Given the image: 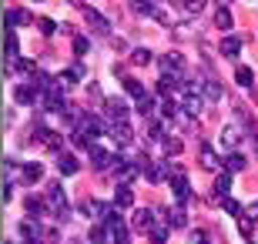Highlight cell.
Wrapping results in <instances>:
<instances>
[{"mask_svg":"<svg viewBox=\"0 0 258 244\" xmlns=\"http://www.w3.org/2000/svg\"><path fill=\"white\" fill-rule=\"evenodd\" d=\"M84 214L87 217H97V221H101V217L107 221V217H111V211H107L104 201H87V204H84Z\"/></svg>","mask_w":258,"mask_h":244,"instance_id":"cell-17","label":"cell"},{"mask_svg":"<svg viewBox=\"0 0 258 244\" xmlns=\"http://www.w3.org/2000/svg\"><path fill=\"white\" fill-rule=\"evenodd\" d=\"M20 174H24V181H27V184H34V181L44 178V168L34 160V164H24V168H20Z\"/></svg>","mask_w":258,"mask_h":244,"instance_id":"cell-21","label":"cell"},{"mask_svg":"<svg viewBox=\"0 0 258 244\" xmlns=\"http://www.w3.org/2000/svg\"><path fill=\"white\" fill-rule=\"evenodd\" d=\"M138 174H141V164H127L124 157H117V164H114V181L121 184V188H127Z\"/></svg>","mask_w":258,"mask_h":244,"instance_id":"cell-2","label":"cell"},{"mask_svg":"<svg viewBox=\"0 0 258 244\" xmlns=\"http://www.w3.org/2000/svg\"><path fill=\"white\" fill-rule=\"evenodd\" d=\"M168 217H171V227H184V224H188V214H184V207H181V204L171 207V214H168Z\"/></svg>","mask_w":258,"mask_h":244,"instance_id":"cell-33","label":"cell"},{"mask_svg":"<svg viewBox=\"0 0 258 244\" xmlns=\"http://www.w3.org/2000/svg\"><path fill=\"white\" fill-rule=\"evenodd\" d=\"M181 137H164V154H168V157H178V154H181Z\"/></svg>","mask_w":258,"mask_h":244,"instance_id":"cell-31","label":"cell"},{"mask_svg":"<svg viewBox=\"0 0 258 244\" xmlns=\"http://www.w3.org/2000/svg\"><path fill=\"white\" fill-rule=\"evenodd\" d=\"M87 47H91V44H87L84 37H77V40H74V54H77V57H84V54H87Z\"/></svg>","mask_w":258,"mask_h":244,"instance_id":"cell-41","label":"cell"},{"mask_svg":"<svg viewBox=\"0 0 258 244\" xmlns=\"http://www.w3.org/2000/svg\"><path fill=\"white\" fill-rule=\"evenodd\" d=\"M111 237H107L104 227H91V244H107Z\"/></svg>","mask_w":258,"mask_h":244,"instance_id":"cell-38","label":"cell"},{"mask_svg":"<svg viewBox=\"0 0 258 244\" xmlns=\"http://www.w3.org/2000/svg\"><path fill=\"white\" fill-rule=\"evenodd\" d=\"M228 191H231V174H228V171H221L218 178H215V194L228 197Z\"/></svg>","mask_w":258,"mask_h":244,"instance_id":"cell-25","label":"cell"},{"mask_svg":"<svg viewBox=\"0 0 258 244\" xmlns=\"http://www.w3.org/2000/svg\"><path fill=\"white\" fill-rule=\"evenodd\" d=\"M235 80H238L241 87H251V84H255V74H251V67H238V70H235Z\"/></svg>","mask_w":258,"mask_h":244,"instance_id":"cell-32","label":"cell"},{"mask_svg":"<svg viewBox=\"0 0 258 244\" xmlns=\"http://www.w3.org/2000/svg\"><path fill=\"white\" fill-rule=\"evenodd\" d=\"M24 207H27V214L37 217L40 211H44V201H40V197H27V201H24Z\"/></svg>","mask_w":258,"mask_h":244,"instance_id":"cell-35","label":"cell"},{"mask_svg":"<svg viewBox=\"0 0 258 244\" xmlns=\"http://www.w3.org/2000/svg\"><path fill=\"white\" fill-rule=\"evenodd\" d=\"M114 204H117V207H131V204H134L131 188H117V191H114Z\"/></svg>","mask_w":258,"mask_h":244,"instance_id":"cell-28","label":"cell"},{"mask_svg":"<svg viewBox=\"0 0 258 244\" xmlns=\"http://www.w3.org/2000/svg\"><path fill=\"white\" fill-rule=\"evenodd\" d=\"M181 10H184V14H198L201 4H198V0H195V4H181Z\"/></svg>","mask_w":258,"mask_h":244,"instance_id":"cell-43","label":"cell"},{"mask_svg":"<svg viewBox=\"0 0 258 244\" xmlns=\"http://www.w3.org/2000/svg\"><path fill=\"white\" fill-rule=\"evenodd\" d=\"M107 114H111L114 121H127V107L121 101H107Z\"/></svg>","mask_w":258,"mask_h":244,"instance_id":"cell-29","label":"cell"},{"mask_svg":"<svg viewBox=\"0 0 258 244\" xmlns=\"http://www.w3.org/2000/svg\"><path fill=\"white\" fill-rule=\"evenodd\" d=\"M20 234L27 237V241H37V237H40V234H47V231H44L37 221H20Z\"/></svg>","mask_w":258,"mask_h":244,"instance_id":"cell-20","label":"cell"},{"mask_svg":"<svg viewBox=\"0 0 258 244\" xmlns=\"http://www.w3.org/2000/svg\"><path fill=\"white\" fill-rule=\"evenodd\" d=\"M198 154H201V168H205V171H218V154H215V147H211V144H201V150H198Z\"/></svg>","mask_w":258,"mask_h":244,"instance_id":"cell-13","label":"cell"},{"mask_svg":"<svg viewBox=\"0 0 258 244\" xmlns=\"http://www.w3.org/2000/svg\"><path fill=\"white\" fill-rule=\"evenodd\" d=\"M124 87H127V94H131L138 104H141V101H148V94H144V87L138 84V80H131V77H127V80H124Z\"/></svg>","mask_w":258,"mask_h":244,"instance_id":"cell-30","label":"cell"},{"mask_svg":"<svg viewBox=\"0 0 258 244\" xmlns=\"http://www.w3.org/2000/svg\"><path fill=\"white\" fill-rule=\"evenodd\" d=\"M57 171H60V174H67V178H71V174H77V157L60 150V154H57Z\"/></svg>","mask_w":258,"mask_h":244,"instance_id":"cell-18","label":"cell"},{"mask_svg":"<svg viewBox=\"0 0 258 244\" xmlns=\"http://www.w3.org/2000/svg\"><path fill=\"white\" fill-rule=\"evenodd\" d=\"M134 10H138V14H144V17H154V20H161V24H168V17H164L154 4H134Z\"/></svg>","mask_w":258,"mask_h":244,"instance_id":"cell-23","label":"cell"},{"mask_svg":"<svg viewBox=\"0 0 258 244\" xmlns=\"http://www.w3.org/2000/svg\"><path fill=\"white\" fill-rule=\"evenodd\" d=\"M201 114V97H184L181 101V117L184 121H195Z\"/></svg>","mask_w":258,"mask_h":244,"instance_id":"cell-15","label":"cell"},{"mask_svg":"<svg viewBox=\"0 0 258 244\" xmlns=\"http://www.w3.org/2000/svg\"><path fill=\"white\" fill-rule=\"evenodd\" d=\"M241 137H245V131H241L238 124H225V127H221V144H225V147L228 150H235L241 144Z\"/></svg>","mask_w":258,"mask_h":244,"instance_id":"cell-7","label":"cell"},{"mask_svg":"<svg viewBox=\"0 0 258 244\" xmlns=\"http://www.w3.org/2000/svg\"><path fill=\"white\" fill-rule=\"evenodd\" d=\"M231 24H235V20H231V10L228 7L215 10V27H218V30H231Z\"/></svg>","mask_w":258,"mask_h":244,"instance_id":"cell-22","label":"cell"},{"mask_svg":"<svg viewBox=\"0 0 258 244\" xmlns=\"http://www.w3.org/2000/svg\"><path fill=\"white\" fill-rule=\"evenodd\" d=\"M191 244H211V241L205 237V231H195V234H191Z\"/></svg>","mask_w":258,"mask_h":244,"instance_id":"cell-42","label":"cell"},{"mask_svg":"<svg viewBox=\"0 0 258 244\" xmlns=\"http://www.w3.org/2000/svg\"><path fill=\"white\" fill-rule=\"evenodd\" d=\"M4 20H7V27H20V24H30V14H27V10H20V7H14V10L4 14Z\"/></svg>","mask_w":258,"mask_h":244,"instance_id":"cell-19","label":"cell"},{"mask_svg":"<svg viewBox=\"0 0 258 244\" xmlns=\"http://www.w3.org/2000/svg\"><path fill=\"white\" fill-rule=\"evenodd\" d=\"M144 178L151 181V184H161L168 178V164H144Z\"/></svg>","mask_w":258,"mask_h":244,"instance_id":"cell-16","label":"cell"},{"mask_svg":"<svg viewBox=\"0 0 258 244\" xmlns=\"http://www.w3.org/2000/svg\"><path fill=\"white\" fill-rule=\"evenodd\" d=\"M81 131H87L91 137H101V134H107V131H111V124H107V121H101L97 114H87V117H84V124H81Z\"/></svg>","mask_w":258,"mask_h":244,"instance_id":"cell-6","label":"cell"},{"mask_svg":"<svg viewBox=\"0 0 258 244\" xmlns=\"http://www.w3.org/2000/svg\"><path fill=\"white\" fill-rule=\"evenodd\" d=\"M251 221H258V201L251 204Z\"/></svg>","mask_w":258,"mask_h":244,"instance_id":"cell-44","label":"cell"},{"mask_svg":"<svg viewBox=\"0 0 258 244\" xmlns=\"http://www.w3.org/2000/svg\"><path fill=\"white\" fill-rule=\"evenodd\" d=\"M131 60H134V64H138V67H144V64H151V50H134V54H131Z\"/></svg>","mask_w":258,"mask_h":244,"instance_id":"cell-37","label":"cell"},{"mask_svg":"<svg viewBox=\"0 0 258 244\" xmlns=\"http://www.w3.org/2000/svg\"><path fill=\"white\" fill-rule=\"evenodd\" d=\"M107 134H111L117 144H131V137H134V131H131V124H127V121H114Z\"/></svg>","mask_w":258,"mask_h":244,"instance_id":"cell-9","label":"cell"},{"mask_svg":"<svg viewBox=\"0 0 258 244\" xmlns=\"http://www.w3.org/2000/svg\"><path fill=\"white\" fill-rule=\"evenodd\" d=\"M221 207H225V214H231V217H241V204H238V201H231V197H225V201H221Z\"/></svg>","mask_w":258,"mask_h":244,"instance_id":"cell-36","label":"cell"},{"mask_svg":"<svg viewBox=\"0 0 258 244\" xmlns=\"http://www.w3.org/2000/svg\"><path fill=\"white\" fill-rule=\"evenodd\" d=\"M241 47H245V37H225V40H221V54L231 57V60L241 54Z\"/></svg>","mask_w":258,"mask_h":244,"instance_id":"cell-14","label":"cell"},{"mask_svg":"<svg viewBox=\"0 0 258 244\" xmlns=\"http://www.w3.org/2000/svg\"><path fill=\"white\" fill-rule=\"evenodd\" d=\"M27 244H40V241H27Z\"/></svg>","mask_w":258,"mask_h":244,"instance_id":"cell-45","label":"cell"},{"mask_svg":"<svg viewBox=\"0 0 258 244\" xmlns=\"http://www.w3.org/2000/svg\"><path fill=\"white\" fill-rule=\"evenodd\" d=\"M205 97H208V101H221V97H225V87H221L218 80H205Z\"/></svg>","mask_w":258,"mask_h":244,"instance_id":"cell-27","label":"cell"},{"mask_svg":"<svg viewBox=\"0 0 258 244\" xmlns=\"http://www.w3.org/2000/svg\"><path fill=\"white\" fill-rule=\"evenodd\" d=\"M64 77H67V80H81V77H84V67H81V64L67 67V70H64Z\"/></svg>","mask_w":258,"mask_h":244,"instance_id":"cell-39","label":"cell"},{"mask_svg":"<svg viewBox=\"0 0 258 244\" xmlns=\"http://www.w3.org/2000/svg\"><path fill=\"white\" fill-rule=\"evenodd\" d=\"M47 207L54 211V214H60V217H64L67 194H64V188H60V184H50V188H47Z\"/></svg>","mask_w":258,"mask_h":244,"instance_id":"cell-5","label":"cell"},{"mask_svg":"<svg viewBox=\"0 0 258 244\" xmlns=\"http://www.w3.org/2000/svg\"><path fill=\"white\" fill-rule=\"evenodd\" d=\"M87 154H91V164H94L97 171H104V168H114V164H117V157H114V154H111L107 147H101V144H94V147L87 150Z\"/></svg>","mask_w":258,"mask_h":244,"instance_id":"cell-4","label":"cell"},{"mask_svg":"<svg viewBox=\"0 0 258 244\" xmlns=\"http://www.w3.org/2000/svg\"><path fill=\"white\" fill-rule=\"evenodd\" d=\"M171 191H174V197H178V204H184V201L191 197V184H188V178H184L181 171L174 174V181H171Z\"/></svg>","mask_w":258,"mask_h":244,"instance_id":"cell-8","label":"cell"},{"mask_svg":"<svg viewBox=\"0 0 258 244\" xmlns=\"http://www.w3.org/2000/svg\"><path fill=\"white\" fill-rule=\"evenodd\" d=\"M4 54H7V64H14V60H20L17 57V37L7 30V37H4Z\"/></svg>","mask_w":258,"mask_h":244,"instance_id":"cell-24","label":"cell"},{"mask_svg":"<svg viewBox=\"0 0 258 244\" xmlns=\"http://www.w3.org/2000/svg\"><path fill=\"white\" fill-rule=\"evenodd\" d=\"M151 217H154V207H138L131 227H134V231H151Z\"/></svg>","mask_w":258,"mask_h":244,"instance_id":"cell-10","label":"cell"},{"mask_svg":"<svg viewBox=\"0 0 258 244\" xmlns=\"http://www.w3.org/2000/svg\"><path fill=\"white\" fill-rule=\"evenodd\" d=\"M248 168V157L245 154H238V150H231V154H225V171L228 174H238V171Z\"/></svg>","mask_w":258,"mask_h":244,"instance_id":"cell-11","label":"cell"},{"mask_svg":"<svg viewBox=\"0 0 258 244\" xmlns=\"http://www.w3.org/2000/svg\"><path fill=\"white\" fill-rule=\"evenodd\" d=\"M158 67L164 70V77H171V80H178V84L184 80V57L178 54V50H171V54H164L161 60H158Z\"/></svg>","mask_w":258,"mask_h":244,"instance_id":"cell-1","label":"cell"},{"mask_svg":"<svg viewBox=\"0 0 258 244\" xmlns=\"http://www.w3.org/2000/svg\"><path fill=\"white\" fill-rule=\"evenodd\" d=\"M40 30H44V34H47V37H50V34L57 30V24H54V20H50V17H40Z\"/></svg>","mask_w":258,"mask_h":244,"instance_id":"cell-40","label":"cell"},{"mask_svg":"<svg viewBox=\"0 0 258 244\" xmlns=\"http://www.w3.org/2000/svg\"><path fill=\"white\" fill-rule=\"evenodd\" d=\"M104 231H107V237H111L114 244H127V227H124V221H121L117 214H111L104 221Z\"/></svg>","mask_w":258,"mask_h":244,"instance_id":"cell-3","label":"cell"},{"mask_svg":"<svg viewBox=\"0 0 258 244\" xmlns=\"http://www.w3.org/2000/svg\"><path fill=\"white\" fill-rule=\"evenodd\" d=\"M84 14H87V20H91V27H94V30H101V34H107V20L101 17V14H97L94 7H84Z\"/></svg>","mask_w":258,"mask_h":244,"instance_id":"cell-26","label":"cell"},{"mask_svg":"<svg viewBox=\"0 0 258 244\" xmlns=\"http://www.w3.org/2000/svg\"><path fill=\"white\" fill-rule=\"evenodd\" d=\"M14 70H17V74H34L37 77V67H34V60H24V57H20V60H14Z\"/></svg>","mask_w":258,"mask_h":244,"instance_id":"cell-34","label":"cell"},{"mask_svg":"<svg viewBox=\"0 0 258 244\" xmlns=\"http://www.w3.org/2000/svg\"><path fill=\"white\" fill-rule=\"evenodd\" d=\"M14 101L27 107V104L40 101V94H37V87H34V84H24V87H17V91H14Z\"/></svg>","mask_w":258,"mask_h":244,"instance_id":"cell-12","label":"cell"}]
</instances>
